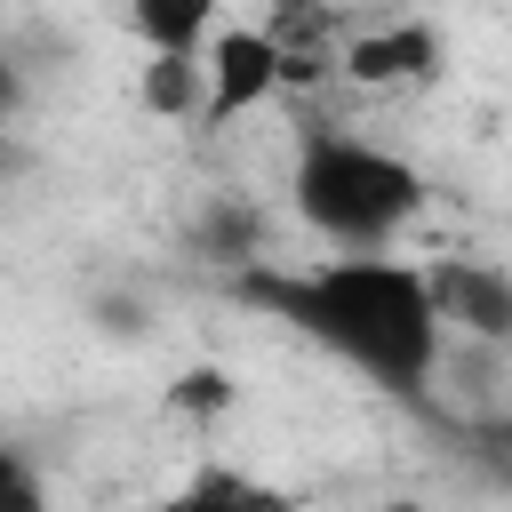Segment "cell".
<instances>
[{
    "instance_id": "1",
    "label": "cell",
    "mask_w": 512,
    "mask_h": 512,
    "mask_svg": "<svg viewBox=\"0 0 512 512\" xmlns=\"http://www.w3.org/2000/svg\"><path fill=\"white\" fill-rule=\"evenodd\" d=\"M232 296L256 304L264 320H280L288 336L320 344L328 360H344L352 376H368L392 400H424L440 344H448L432 272L392 248H336L312 264H248L240 256Z\"/></svg>"
},
{
    "instance_id": "2",
    "label": "cell",
    "mask_w": 512,
    "mask_h": 512,
    "mask_svg": "<svg viewBox=\"0 0 512 512\" xmlns=\"http://www.w3.org/2000/svg\"><path fill=\"white\" fill-rule=\"evenodd\" d=\"M424 200H432L424 168L392 144H368V136H344V128H312L296 144L288 208L328 248H392L424 216Z\"/></svg>"
},
{
    "instance_id": "3",
    "label": "cell",
    "mask_w": 512,
    "mask_h": 512,
    "mask_svg": "<svg viewBox=\"0 0 512 512\" xmlns=\"http://www.w3.org/2000/svg\"><path fill=\"white\" fill-rule=\"evenodd\" d=\"M280 80H288V40L280 32H248V24H216L208 40H200V128H232V120H248V112H264L272 96H280Z\"/></svg>"
},
{
    "instance_id": "4",
    "label": "cell",
    "mask_w": 512,
    "mask_h": 512,
    "mask_svg": "<svg viewBox=\"0 0 512 512\" xmlns=\"http://www.w3.org/2000/svg\"><path fill=\"white\" fill-rule=\"evenodd\" d=\"M432 304H440V328L448 336H472V344H504L512 336V280L480 256H448L432 272Z\"/></svg>"
},
{
    "instance_id": "5",
    "label": "cell",
    "mask_w": 512,
    "mask_h": 512,
    "mask_svg": "<svg viewBox=\"0 0 512 512\" xmlns=\"http://www.w3.org/2000/svg\"><path fill=\"white\" fill-rule=\"evenodd\" d=\"M432 72H440V32L416 16L344 40V80H360V88H424Z\"/></svg>"
},
{
    "instance_id": "6",
    "label": "cell",
    "mask_w": 512,
    "mask_h": 512,
    "mask_svg": "<svg viewBox=\"0 0 512 512\" xmlns=\"http://www.w3.org/2000/svg\"><path fill=\"white\" fill-rule=\"evenodd\" d=\"M144 56H200V40L224 24V0H120Z\"/></svg>"
},
{
    "instance_id": "7",
    "label": "cell",
    "mask_w": 512,
    "mask_h": 512,
    "mask_svg": "<svg viewBox=\"0 0 512 512\" xmlns=\"http://www.w3.org/2000/svg\"><path fill=\"white\" fill-rule=\"evenodd\" d=\"M136 96H144V112H160V120H192V112H200V56H144Z\"/></svg>"
},
{
    "instance_id": "8",
    "label": "cell",
    "mask_w": 512,
    "mask_h": 512,
    "mask_svg": "<svg viewBox=\"0 0 512 512\" xmlns=\"http://www.w3.org/2000/svg\"><path fill=\"white\" fill-rule=\"evenodd\" d=\"M40 504H48L40 472H32L16 448H0V512H40Z\"/></svg>"
},
{
    "instance_id": "9",
    "label": "cell",
    "mask_w": 512,
    "mask_h": 512,
    "mask_svg": "<svg viewBox=\"0 0 512 512\" xmlns=\"http://www.w3.org/2000/svg\"><path fill=\"white\" fill-rule=\"evenodd\" d=\"M168 400H176L184 416H208V408H224V400H232V384H224V368H184Z\"/></svg>"
},
{
    "instance_id": "10",
    "label": "cell",
    "mask_w": 512,
    "mask_h": 512,
    "mask_svg": "<svg viewBox=\"0 0 512 512\" xmlns=\"http://www.w3.org/2000/svg\"><path fill=\"white\" fill-rule=\"evenodd\" d=\"M0 112H16V72H8V48H0Z\"/></svg>"
}]
</instances>
